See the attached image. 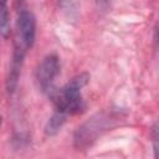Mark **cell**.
Listing matches in <instances>:
<instances>
[{"mask_svg":"<svg viewBox=\"0 0 159 159\" xmlns=\"http://www.w3.org/2000/svg\"><path fill=\"white\" fill-rule=\"evenodd\" d=\"M60 70H61V65L57 55L50 53L41 60V62L39 63L35 71V80L41 92L50 94V92L55 89L53 83L56 77L60 75Z\"/></svg>","mask_w":159,"mask_h":159,"instance_id":"3957f363","label":"cell"},{"mask_svg":"<svg viewBox=\"0 0 159 159\" xmlns=\"http://www.w3.org/2000/svg\"><path fill=\"white\" fill-rule=\"evenodd\" d=\"M116 117H113L112 113H97L91 119L84 122L82 125L77 128L73 135V143L75 147L78 149H83L89 147L93 142L97 140V138L108 128H111L112 123L116 122Z\"/></svg>","mask_w":159,"mask_h":159,"instance_id":"7a4b0ae2","label":"cell"},{"mask_svg":"<svg viewBox=\"0 0 159 159\" xmlns=\"http://www.w3.org/2000/svg\"><path fill=\"white\" fill-rule=\"evenodd\" d=\"M27 47L20 41V40H15L14 42V51H12V57H11V63H10V68H9V73L6 77V82H5V87H6V92L9 94H12L17 87V82L20 78V73H21V68L24 65V58L26 55Z\"/></svg>","mask_w":159,"mask_h":159,"instance_id":"5b68a950","label":"cell"},{"mask_svg":"<svg viewBox=\"0 0 159 159\" xmlns=\"http://www.w3.org/2000/svg\"><path fill=\"white\" fill-rule=\"evenodd\" d=\"M154 40L157 43H159V19H158V22H157V26H155V31H154Z\"/></svg>","mask_w":159,"mask_h":159,"instance_id":"9c48e42d","label":"cell"},{"mask_svg":"<svg viewBox=\"0 0 159 159\" xmlns=\"http://www.w3.org/2000/svg\"><path fill=\"white\" fill-rule=\"evenodd\" d=\"M89 81V73L81 72L73 76L60 89H52L48 97L55 104V109L67 116L80 114L86 109V102L82 97V88L87 86Z\"/></svg>","mask_w":159,"mask_h":159,"instance_id":"6da1fadb","label":"cell"},{"mask_svg":"<svg viewBox=\"0 0 159 159\" xmlns=\"http://www.w3.org/2000/svg\"><path fill=\"white\" fill-rule=\"evenodd\" d=\"M1 5H7V0H1Z\"/></svg>","mask_w":159,"mask_h":159,"instance_id":"30bf717a","label":"cell"},{"mask_svg":"<svg viewBox=\"0 0 159 159\" xmlns=\"http://www.w3.org/2000/svg\"><path fill=\"white\" fill-rule=\"evenodd\" d=\"M17 40H20L27 50L31 48L36 39V17L29 9H20L17 14Z\"/></svg>","mask_w":159,"mask_h":159,"instance_id":"277c9868","label":"cell"},{"mask_svg":"<svg viewBox=\"0 0 159 159\" xmlns=\"http://www.w3.org/2000/svg\"><path fill=\"white\" fill-rule=\"evenodd\" d=\"M150 137H152V147L154 152V158L159 159V122H155L152 125Z\"/></svg>","mask_w":159,"mask_h":159,"instance_id":"ba28073f","label":"cell"},{"mask_svg":"<svg viewBox=\"0 0 159 159\" xmlns=\"http://www.w3.org/2000/svg\"><path fill=\"white\" fill-rule=\"evenodd\" d=\"M57 1H58V2H60V4H61V5H62V4H63V1H65V0H57Z\"/></svg>","mask_w":159,"mask_h":159,"instance_id":"8fae6325","label":"cell"},{"mask_svg":"<svg viewBox=\"0 0 159 159\" xmlns=\"http://www.w3.org/2000/svg\"><path fill=\"white\" fill-rule=\"evenodd\" d=\"M67 114L66 113H62L60 111H53V113L51 114V117L47 119L46 124H45V135L46 137H53L56 135L61 129L62 127L65 125L66 120H67Z\"/></svg>","mask_w":159,"mask_h":159,"instance_id":"8992f818","label":"cell"},{"mask_svg":"<svg viewBox=\"0 0 159 159\" xmlns=\"http://www.w3.org/2000/svg\"><path fill=\"white\" fill-rule=\"evenodd\" d=\"M10 12L7 5L0 6V34L4 40H7L10 36Z\"/></svg>","mask_w":159,"mask_h":159,"instance_id":"52a82bcc","label":"cell"}]
</instances>
